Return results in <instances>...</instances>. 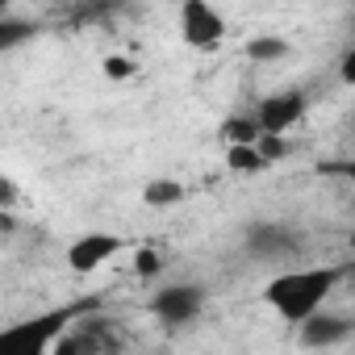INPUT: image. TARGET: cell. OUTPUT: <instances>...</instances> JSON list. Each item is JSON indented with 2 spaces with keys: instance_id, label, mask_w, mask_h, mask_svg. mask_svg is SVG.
<instances>
[{
  "instance_id": "6da1fadb",
  "label": "cell",
  "mask_w": 355,
  "mask_h": 355,
  "mask_svg": "<svg viewBox=\"0 0 355 355\" xmlns=\"http://www.w3.org/2000/svg\"><path fill=\"white\" fill-rule=\"evenodd\" d=\"M347 276V268L343 263H322V268H288V272H280V276H272L268 280V288H263V301L272 305V313L280 318V322H301V318H309L313 309H322L326 305V297L338 288V280Z\"/></svg>"
},
{
  "instance_id": "7a4b0ae2",
  "label": "cell",
  "mask_w": 355,
  "mask_h": 355,
  "mask_svg": "<svg viewBox=\"0 0 355 355\" xmlns=\"http://www.w3.org/2000/svg\"><path fill=\"white\" fill-rule=\"evenodd\" d=\"M80 318V305H63V309H51V313H38L30 322H13L0 330V347L5 351H21V355H42L55 347V338Z\"/></svg>"
},
{
  "instance_id": "3957f363",
  "label": "cell",
  "mask_w": 355,
  "mask_h": 355,
  "mask_svg": "<svg viewBox=\"0 0 355 355\" xmlns=\"http://www.w3.org/2000/svg\"><path fill=\"white\" fill-rule=\"evenodd\" d=\"M125 343V334L113 326V318H84L71 322L59 338H55V355H101V351H117Z\"/></svg>"
},
{
  "instance_id": "277c9868",
  "label": "cell",
  "mask_w": 355,
  "mask_h": 355,
  "mask_svg": "<svg viewBox=\"0 0 355 355\" xmlns=\"http://www.w3.org/2000/svg\"><path fill=\"white\" fill-rule=\"evenodd\" d=\"M180 38L193 51H209L226 38V17L214 0H180Z\"/></svg>"
},
{
  "instance_id": "5b68a950",
  "label": "cell",
  "mask_w": 355,
  "mask_h": 355,
  "mask_svg": "<svg viewBox=\"0 0 355 355\" xmlns=\"http://www.w3.org/2000/svg\"><path fill=\"white\" fill-rule=\"evenodd\" d=\"M205 309V288L201 284H163L155 297H150V313L163 322V326H189L197 322Z\"/></svg>"
},
{
  "instance_id": "8992f818",
  "label": "cell",
  "mask_w": 355,
  "mask_h": 355,
  "mask_svg": "<svg viewBox=\"0 0 355 355\" xmlns=\"http://www.w3.org/2000/svg\"><path fill=\"white\" fill-rule=\"evenodd\" d=\"M305 109H309V96H305L301 88H284V92L263 96L251 117H255L259 134H288V130L305 117Z\"/></svg>"
},
{
  "instance_id": "52a82bcc",
  "label": "cell",
  "mask_w": 355,
  "mask_h": 355,
  "mask_svg": "<svg viewBox=\"0 0 355 355\" xmlns=\"http://www.w3.org/2000/svg\"><path fill=\"white\" fill-rule=\"evenodd\" d=\"M121 251H125V239H121V234L92 230V234H80V239L67 247V268L80 272V276H88V272L105 268V263H109L113 255H121Z\"/></svg>"
},
{
  "instance_id": "ba28073f",
  "label": "cell",
  "mask_w": 355,
  "mask_h": 355,
  "mask_svg": "<svg viewBox=\"0 0 355 355\" xmlns=\"http://www.w3.org/2000/svg\"><path fill=\"white\" fill-rule=\"evenodd\" d=\"M247 251L255 259H268V263H280V259H293L301 255V234L280 226V222H255L247 230Z\"/></svg>"
},
{
  "instance_id": "9c48e42d",
  "label": "cell",
  "mask_w": 355,
  "mask_h": 355,
  "mask_svg": "<svg viewBox=\"0 0 355 355\" xmlns=\"http://www.w3.org/2000/svg\"><path fill=\"white\" fill-rule=\"evenodd\" d=\"M301 326V347H338L351 338V318L347 313H326V309H313L309 318L297 322Z\"/></svg>"
},
{
  "instance_id": "30bf717a",
  "label": "cell",
  "mask_w": 355,
  "mask_h": 355,
  "mask_svg": "<svg viewBox=\"0 0 355 355\" xmlns=\"http://www.w3.org/2000/svg\"><path fill=\"white\" fill-rule=\"evenodd\" d=\"M142 201L155 205V209H163V205H180V201H184V184H180V180H150V184L142 189Z\"/></svg>"
},
{
  "instance_id": "8fae6325",
  "label": "cell",
  "mask_w": 355,
  "mask_h": 355,
  "mask_svg": "<svg viewBox=\"0 0 355 355\" xmlns=\"http://www.w3.org/2000/svg\"><path fill=\"white\" fill-rule=\"evenodd\" d=\"M247 55H251L255 63H276V59L293 55V46H288L284 38H272V34H263V38H251V42H247Z\"/></svg>"
},
{
  "instance_id": "7c38bea8",
  "label": "cell",
  "mask_w": 355,
  "mask_h": 355,
  "mask_svg": "<svg viewBox=\"0 0 355 355\" xmlns=\"http://www.w3.org/2000/svg\"><path fill=\"white\" fill-rule=\"evenodd\" d=\"M226 163L234 171H259V167H268L263 155L255 150V142H226Z\"/></svg>"
},
{
  "instance_id": "4fadbf2b",
  "label": "cell",
  "mask_w": 355,
  "mask_h": 355,
  "mask_svg": "<svg viewBox=\"0 0 355 355\" xmlns=\"http://www.w3.org/2000/svg\"><path fill=\"white\" fill-rule=\"evenodd\" d=\"M222 138H226V142H255V138H259V125H255L251 113H239V117H230V121L222 125Z\"/></svg>"
},
{
  "instance_id": "5bb4252c",
  "label": "cell",
  "mask_w": 355,
  "mask_h": 355,
  "mask_svg": "<svg viewBox=\"0 0 355 355\" xmlns=\"http://www.w3.org/2000/svg\"><path fill=\"white\" fill-rule=\"evenodd\" d=\"M34 34V26H26V21H9V17H0V55L5 51H13L17 42H26Z\"/></svg>"
},
{
  "instance_id": "9a60e30c",
  "label": "cell",
  "mask_w": 355,
  "mask_h": 355,
  "mask_svg": "<svg viewBox=\"0 0 355 355\" xmlns=\"http://www.w3.org/2000/svg\"><path fill=\"white\" fill-rule=\"evenodd\" d=\"M134 272H138L142 280H150V276H159V272H163V255H159L155 247H142V251L134 255Z\"/></svg>"
},
{
  "instance_id": "2e32d148",
  "label": "cell",
  "mask_w": 355,
  "mask_h": 355,
  "mask_svg": "<svg viewBox=\"0 0 355 355\" xmlns=\"http://www.w3.org/2000/svg\"><path fill=\"white\" fill-rule=\"evenodd\" d=\"M105 76H109V80H130V76H134V63H130V59L109 55V59H105Z\"/></svg>"
},
{
  "instance_id": "e0dca14e",
  "label": "cell",
  "mask_w": 355,
  "mask_h": 355,
  "mask_svg": "<svg viewBox=\"0 0 355 355\" xmlns=\"http://www.w3.org/2000/svg\"><path fill=\"white\" fill-rule=\"evenodd\" d=\"M13 205H17V184L9 175H0V209H13Z\"/></svg>"
},
{
  "instance_id": "ac0fdd59",
  "label": "cell",
  "mask_w": 355,
  "mask_h": 355,
  "mask_svg": "<svg viewBox=\"0 0 355 355\" xmlns=\"http://www.w3.org/2000/svg\"><path fill=\"white\" fill-rule=\"evenodd\" d=\"M9 9H13V0H0V17H5Z\"/></svg>"
},
{
  "instance_id": "d6986e66",
  "label": "cell",
  "mask_w": 355,
  "mask_h": 355,
  "mask_svg": "<svg viewBox=\"0 0 355 355\" xmlns=\"http://www.w3.org/2000/svg\"><path fill=\"white\" fill-rule=\"evenodd\" d=\"M109 5H113V0H109Z\"/></svg>"
}]
</instances>
